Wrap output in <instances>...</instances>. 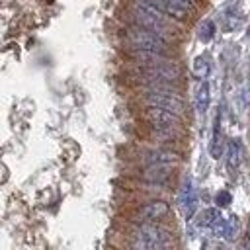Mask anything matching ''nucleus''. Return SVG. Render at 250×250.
Wrapping results in <instances>:
<instances>
[{"instance_id": "f257e3e1", "label": "nucleus", "mask_w": 250, "mask_h": 250, "mask_svg": "<svg viewBox=\"0 0 250 250\" xmlns=\"http://www.w3.org/2000/svg\"><path fill=\"white\" fill-rule=\"evenodd\" d=\"M137 102L143 107L154 105L164 107L174 113L186 115V102L180 90V84H154V86H143Z\"/></svg>"}, {"instance_id": "f03ea898", "label": "nucleus", "mask_w": 250, "mask_h": 250, "mask_svg": "<svg viewBox=\"0 0 250 250\" xmlns=\"http://www.w3.org/2000/svg\"><path fill=\"white\" fill-rule=\"evenodd\" d=\"M121 41L125 43V47L131 49H145V51H162V53H172V43L170 39L162 37L160 33L137 25V23H129L123 33H121Z\"/></svg>"}, {"instance_id": "7ed1b4c3", "label": "nucleus", "mask_w": 250, "mask_h": 250, "mask_svg": "<svg viewBox=\"0 0 250 250\" xmlns=\"http://www.w3.org/2000/svg\"><path fill=\"white\" fill-rule=\"evenodd\" d=\"M133 78L141 88L143 86H154V84H180L184 78V70L172 59V61L158 62V64L135 66Z\"/></svg>"}, {"instance_id": "20e7f679", "label": "nucleus", "mask_w": 250, "mask_h": 250, "mask_svg": "<svg viewBox=\"0 0 250 250\" xmlns=\"http://www.w3.org/2000/svg\"><path fill=\"white\" fill-rule=\"evenodd\" d=\"M129 236H131L129 240L131 248L158 250V248L172 246V234L158 223H137L129 232Z\"/></svg>"}, {"instance_id": "39448f33", "label": "nucleus", "mask_w": 250, "mask_h": 250, "mask_svg": "<svg viewBox=\"0 0 250 250\" xmlns=\"http://www.w3.org/2000/svg\"><path fill=\"white\" fill-rule=\"evenodd\" d=\"M127 18H129V23H137V25H143V27H148L156 33H160L162 37L174 41V21L172 18H166V16H158V14H152L148 10H143L139 6H131L129 12H127Z\"/></svg>"}, {"instance_id": "423d86ee", "label": "nucleus", "mask_w": 250, "mask_h": 250, "mask_svg": "<svg viewBox=\"0 0 250 250\" xmlns=\"http://www.w3.org/2000/svg\"><path fill=\"white\" fill-rule=\"evenodd\" d=\"M141 117L148 125H154V127H182L184 125V115L174 113V111L164 109V107H154V105L145 107Z\"/></svg>"}, {"instance_id": "0eeeda50", "label": "nucleus", "mask_w": 250, "mask_h": 250, "mask_svg": "<svg viewBox=\"0 0 250 250\" xmlns=\"http://www.w3.org/2000/svg\"><path fill=\"white\" fill-rule=\"evenodd\" d=\"M170 215V205L164 199H152L135 209L137 223H160Z\"/></svg>"}, {"instance_id": "6e6552de", "label": "nucleus", "mask_w": 250, "mask_h": 250, "mask_svg": "<svg viewBox=\"0 0 250 250\" xmlns=\"http://www.w3.org/2000/svg\"><path fill=\"white\" fill-rule=\"evenodd\" d=\"M174 170H176V164H141L137 176L146 184L164 186L172 180Z\"/></svg>"}, {"instance_id": "1a4fd4ad", "label": "nucleus", "mask_w": 250, "mask_h": 250, "mask_svg": "<svg viewBox=\"0 0 250 250\" xmlns=\"http://www.w3.org/2000/svg\"><path fill=\"white\" fill-rule=\"evenodd\" d=\"M182 156L178 150H172L168 146H150L141 150L139 154V164H180Z\"/></svg>"}, {"instance_id": "9d476101", "label": "nucleus", "mask_w": 250, "mask_h": 250, "mask_svg": "<svg viewBox=\"0 0 250 250\" xmlns=\"http://www.w3.org/2000/svg\"><path fill=\"white\" fill-rule=\"evenodd\" d=\"M125 57H127L135 66H148V64H158V62L172 61V55H170V53H162V51H145V49H131L129 53H125Z\"/></svg>"}, {"instance_id": "9b49d317", "label": "nucleus", "mask_w": 250, "mask_h": 250, "mask_svg": "<svg viewBox=\"0 0 250 250\" xmlns=\"http://www.w3.org/2000/svg\"><path fill=\"white\" fill-rule=\"evenodd\" d=\"M148 137L152 143H158L160 146L180 145L182 143V127H154V125H150Z\"/></svg>"}, {"instance_id": "f8f14e48", "label": "nucleus", "mask_w": 250, "mask_h": 250, "mask_svg": "<svg viewBox=\"0 0 250 250\" xmlns=\"http://www.w3.org/2000/svg\"><path fill=\"white\" fill-rule=\"evenodd\" d=\"M180 207H182L186 219H191L197 209V189H195L191 178L184 180V186L180 189Z\"/></svg>"}, {"instance_id": "ddd939ff", "label": "nucleus", "mask_w": 250, "mask_h": 250, "mask_svg": "<svg viewBox=\"0 0 250 250\" xmlns=\"http://www.w3.org/2000/svg\"><path fill=\"white\" fill-rule=\"evenodd\" d=\"M225 225H227V219H223V215H221L219 209H207V211H203V215L197 221V227L199 229H211V232L215 236H225Z\"/></svg>"}, {"instance_id": "4468645a", "label": "nucleus", "mask_w": 250, "mask_h": 250, "mask_svg": "<svg viewBox=\"0 0 250 250\" xmlns=\"http://www.w3.org/2000/svg\"><path fill=\"white\" fill-rule=\"evenodd\" d=\"M242 143L238 139H230L227 145V168L230 172H236L242 164Z\"/></svg>"}, {"instance_id": "2eb2a0df", "label": "nucleus", "mask_w": 250, "mask_h": 250, "mask_svg": "<svg viewBox=\"0 0 250 250\" xmlns=\"http://www.w3.org/2000/svg\"><path fill=\"white\" fill-rule=\"evenodd\" d=\"M211 105V86L207 80H201V84L195 90V109L197 113H207Z\"/></svg>"}, {"instance_id": "dca6fc26", "label": "nucleus", "mask_w": 250, "mask_h": 250, "mask_svg": "<svg viewBox=\"0 0 250 250\" xmlns=\"http://www.w3.org/2000/svg\"><path fill=\"white\" fill-rule=\"evenodd\" d=\"M213 125H215V127H213L209 150H211V156H213V158H219V154H221V111L215 115V123H213Z\"/></svg>"}, {"instance_id": "f3484780", "label": "nucleus", "mask_w": 250, "mask_h": 250, "mask_svg": "<svg viewBox=\"0 0 250 250\" xmlns=\"http://www.w3.org/2000/svg\"><path fill=\"white\" fill-rule=\"evenodd\" d=\"M211 72V62L207 57H197L193 61V66H191V74L197 78V80H205Z\"/></svg>"}, {"instance_id": "a211bd4d", "label": "nucleus", "mask_w": 250, "mask_h": 250, "mask_svg": "<svg viewBox=\"0 0 250 250\" xmlns=\"http://www.w3.org/2000/svg\"><path fill=\"white\" fill-rule=\"evenodd\" d=\"M238 232V219L232 215V217H229L227 219V225H225V238H232L234 234Z\"/></svg>"}, {"instance_id": "6ab92c4d", "label": "nucleus", "mask_w": 250, "mask_h": 250, "mask_svg": "<svg viewBox=\"0 0 250 250\" xmlns=\"http://www.w3.org/2000/svg\"><path fill=\"white\" fill-rule=\"evenodd\" d=\"M201 29H205V33L201 31V39H205V41H207V39H211V37H213V33H215V23H213V21H207V23H205V27H201Z\"/></svg>"}, {"instance_id": "aec40b11", "label": "nucleus", "mask_w": 250, "mask_h": 250, "mask_svg": "<svg viewBox=\"0 0 250 250\" xmlns=\"http://www.w3.org/2000/svg\"><path fill=\"white\" fill-rule=\"evenodd\" d=\"M229 201H230V195L229 193H219L217 195V203L219 205H229Z\"/></svg>"}, {"instance_id": "412c9836", "label": "nucleus", "mask_w": 250, "mask_h": 250, "mask_svg": "<svg viewBox=\"0 0 250 250\" xmlns=\"http://www.w3.org/2000/svg\"><path fill=\"white\" fill-rule=\"evenodd\" d=\"M244 246H250V230H248V234H246V242H244Z\"/></svg>"}]
</instances>
